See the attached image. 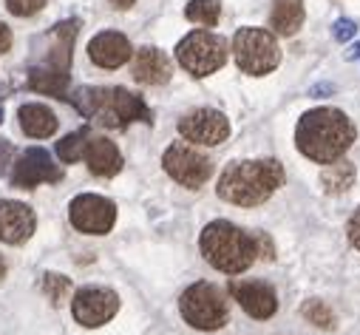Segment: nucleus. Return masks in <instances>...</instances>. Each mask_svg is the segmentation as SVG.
Masks as SVG:
<instances>
[{
  "label": "nucleus",
  "mask_w": 360,
  "mask_h": 335,
  "mask_svg": "<svg viewBox=\"0 0 360 335\" xmlns=\"http://www.w3.org/2000/svg\"><path fill=\"white\" fill-rule=\"evenodd\" d=\"M354 142V125L340 108H312L298 120L295 145L312 162L329 165Z\"/></svg>",
  "instance_id": "nucleus-1"
},
{
  "label": "nucleus",
  "mask_w": 360,
  "mask_h": 335,
  "mask_svg": "<svg viewBox=\"0 0 360 335\" xmlns=\"http://www.w3.org/2000/svg\"><path fill=\"white\" fill-rule=\"evenodd\" d=\"M284 185V165L278 159H244L224 168L219 177V196L230 205H264Z\"/></svg>",
  "instance_id": "nucleus-2"
},
{
  "label": "nucleus",
  "mask_w": 360,
  "mask_h": 335,
  "mask_svg": "<svg viewBox=\"0 0 360 335\" xmlns=\"http://www.w3.org/2000/svg\"><path fill=\"white\" fill-rule=\"evenodd\" d=\"M74 108L94 120L105 128H128L131 122H153L150 108L145 100L128 89H94V86H82L74 94H68Z\"/></svg>",
  "instance_id": "nucleus-3"
},
{
  "label": "nucleus",
  "mask_w": 360,
  "mask_h": 335,
  "mask_svg": "<svg viewBox=\"0 0 360 335\" xmlns=\"http://www.w3.org/2000/svg\"><path fill=\"white\" fill-rule=\"evenodd\" d=\"M199 247H202V256L207 259L210 267L230 273V276L244 273L258 259V236H250L247 230H241L224 219L210 222L202 230Z\"/></svg>",
  "instance_id": "nucleus-4"
},
{
  "label": "nucleus",
  "mask_w": 360,
  "mask_h": 335,
  "mask_svg": "<svg viewBox=\"0 0 360 335\" xmlns=\"http://www.w3.org/2000/svg\"><path fill=\"white\" fill-rule=\"evenodd\" d=\"M233 54H236V63L244 74H252V77H264L269 71H276L278 63H281V49H278V40L258 29V26H244L236 32L233 37Z\"/></svg>",
  "instance_id": "nucleus-5"
},
{
  "label": "nucleus",
  "mask_w": 360,
  "mask_h": 335,
  "mask_svg": "<svg viewBox=\"0 0 360 335\" xmlns=\"http://www.w3.org/2000/svg\"><path fill=\"white\" fill-rule=\"evenodd\" d=\"M182 318L196 329H221L227 324V298L224 290H219L210 282H196L179 298Z\"/></svg>",
  "instance_id": "nucleus-6"
},
{
  "label": "nucleus",
  "mask_w": 360,
  "mask_h": 335,
  "mask_svg": "<svg viewBox=\"0 0 360 335\" xmlns=\"http://www.w3.org/2000/svg\"><path fill=\"white\" fill-rule=\"evenodd\" d=\"M176 60L193 77H207L227 63V43L213 32H191L179 40Z\"/></svg>",
  "instance_id": "nucleus-7"
},
{
  "label": "nucleus",
  "mask_w": 360,
  "mask_h": 335,
  "mask_svg": "<svg viewBox=\"0 0 360 335\" xmlns=\"http://www.w3.org/2000/svg\"><path fill=\"white\" fill-rule=\"evenodd\" d=\"M162 165H165V171L167 177H173L179 185H185V188H202L210 174H213V162L191 142H173L165 156H162Z\"/></svg>",
  "instance_id": "nucleus-8"
},
{
  "label": "nucleus",
  "mask_w": 360,
  "mask_h": 335,
  "mask_svg": "<svg viewBox=\"0 0 360 335\" xmlns=\"http://www.w3.org/2000/svg\"><path fill=\"white\" fill-rule=\"evenodd\" d=\"M68 219L79 233L105 236L117 222V205L97 194H79L68 208Z\"/></svg>",
  "instance_id": "nucleus-9"
},
{
  "label": "nucleus",
  "mask_w": 360,
  "mask_h": 335,
  "mask_svg": "<svg viewBox=\"0 0 360 335\" xmlns=\"http://www.w3.org/2000/svg\"><path fill=\"white\" fill-rule=\"evenodd\" d=\"M117 310L120 298L114 290L105 287H82L71 301V312L82 327H103L117 315Z\"/></svg>",
  "instance_id": "nucleus-10"
},
{
  "label": "nucleus",
  "mask_w": 360,
  "mask_h": 335,
  "mask_svg": "<svg viewBox=\"0 0 360 335\" xmlns=\"http://www.w3.org/2000/svg\"><path fill=\"white\" fill-rule=\"evenodd\" d=\"M60 179H63V171L54 165L49 151H43V148L23 151L12 168V185L23 188V191H32L43 182H60Z\"/></svg>",
  "instance_id": "nucleus-11"
},
{
  "label": "nucleus",
  "mask_w": 360,
  "mask_h": 335,
  "mask_svg": "<svg viewBox=\"0 0 360 335\" xmlns=\"http://www.w3.org/2000/svg\"><path fill=\"white\" fill-rule=\"evenodd\" d=\"M179 134L188 142L199 145H221L230 137V122L216 108H196L179 120Z\"/></svg>",
  "instance_id": "nucleus-12"
},
{
  "label": "nucleus",
  "mask_w": 360,
  "mask_h": 335,
  "mask_svg": "<svg viewBox=\"0 0 360 335\" xmlns=\"http://www.w3.org/2000/svg\"><path fill=\"white\" fill-rule=\"evenodd\" d=\"M233 298L241 304V310L258 321L264 318H273L278 310V298L273 293V287L264 284V282H233L230 284Z\"/></svg>",
  "instance_id": "nucleus-13"
},
{
  "label": "nucleus",
  "mask_w": 360,
  "mask_h": 335,
  "mask_svg": "<svg viewBox=\"0 0 360 335\" xmlns=\"http://www.w3.org/2000/svg\"><path fill=\"white\" fill-rule=\"evenodd\" d=\"M34 210L15 199H0V241L23 244L34 233Z\"/></svg>",
  "instance_id": "nucleus-14"
},
{
  "label": "nucleus",
  "mask_w": 360,
  "mask_h": 335,
  "mask_svg": "<svg viewBox=\"0 0 360 335\" xmlns=\"http://www.w3.org/2000/svg\"><path fill=\"white\" fill-rule=\"evenodd\" d=\"M131 43L120 32H100L91 43H88V57L100 68H120L131 60Z\"/></svg>",
  "instance_id": "nucleus-15"
},
{
  "label": "nucleus",
  "mask_w": 360,
  "mask_h": 335,
  "mask_svg": "<svg viewBox=\"0 0 360 335\" xmlns=\"http://www.w3.org/2000/svg\"><path fill=\"white\" fill-rule=\"evenodd\" d=\"M173 74V63L165 51L153 46H142L134 57V80L142 86H165Z\"/></svg>",
  "instance_id": "nucleus-16"
},
{
  "label": "nucleus",
  "mask_w": 360,
  "mask_h": 335,
  "mask_svg": "<svg viewBox=\"0 0 360 335\" xmlns=\"http://www.w3.org/2000/svg\"><path fill=\"white\" fill-rule=\"evenodd\" d=\"M85 162H88V171H91L94 177H117L122 171V153L120 148L105 139V137H94L88 139L85 145Z\"/></svg>",
  "instance_id": "nucleus-17"
},
{
  "label": "nucleus",
  "mask_w": 360,
  "mask_h": 335,
  "mask_svg": "<svg viewBox=\"0 0 360 335\" xmlns=\"http://www.w3.org/2000/svg\"><path fill=\"white\" fill-rule=\"evenodd\" d=\"M18 120H20V128L26 137H34V139H46L57 131V117L49 106H40V103H26L20 106L18 111Z\"/></svg>",
  "instance_id": "nucleus-18"
},
{
  "label": "nucleus",
  "mask_w": 360,
  "mask_h": 335,
  "mask_svg": "<svg viewBox=\"0 0 360 335\" xmlns=\"http://www.w3.org/2000/svg\"><path fill=\"white\" fill-rule=\"evenodd\" d=\"M304 0H273V15H269V29L292 37L304 26Z\"/></svg>",
  "instance_id": "nucleus-19"
},
{
  "label": "nucleus",
  "mask_w": 360,
  "mask_h": 335,
  "mask_svg": "<svg viewBox=\"0 0 360 335\" xmlns=\"http://www.w3.org/2000/svg\"><path fill=\"white\" fill-rule=\"evenodd\" d=\"M29 89L49 94V97H57V100H68V71L32 65L29 68Z\"/></svg>",
  "instance_id": "nucleus-20"
},
{
  "label": "nucleus",
  "mask_w": 360,
  "mask_h": 335,
  "mask_svg": "<svg viewBox=\"0 0 360 335\" xmlns=\"http://www.w3.org/2000/svg\"><path fill=\"white\" fill-rule=\"evenodd\" d=\"M354 182V165L352 162H329L323 168V174H321V185L326 194H343L349 191Z\"/></svg>",
  "instance_id": "nucleus-21"
},
{
  "label": "nucleus",
  "mask_w": 360,
  "mask_h": 335,
  "mask_svg": "<svg viewBox=\"0 0 360 335\" xmlns=\"http://www.w3.org/2000/svg\"><path fill=\"white\" fill-rule=\"evenodd\" d=\"M219 15H221L219 0H191V4L185 6V18L191 23H199V26H216Z\"/></svg>",
  "instance_id": "nucleus-22"
},
{
  "label": "nucleus",
  "mask_w": 360,
  "mask_h": 335,
  "mask_svg": "<svg viewBox=\"0 0 360 335\" xmlns=\"http://www.w3.org/2000/svg\"><path fill=\"white\" fill-rule=\"evenodd\" d=\"M85 145H88V131L85 128L82 131H74V134H68V137H63L57 142V156L63 162H77V159H82Z\"/></svg>",
  "instance_id": "nucleus-23"
},
{
  "label": "nucleus",
  "mask_w": 360,
  "mask_h": 335,
  "mask_svg": "<svg viewBox=\"0 0 360 335\" xmlns=\"http://www.w3.org/2000/svg\"><path fill=\"white\" fill-rule=\"evenodd\" d=\"M301 312H304V318H307L309 324H315V327H321V329H332V327H335V312H332L329 304L321 301V298H309V301L301 307Z\"/></svg>",
  "instance_id": "nucleus-24"
},
{
  "label": "nucleus",
  "mask_w": 360,
  "mask_h": 335,
  "mask_svg": "<svg viewBox=\"0 0 360 335\" xmlns=\"http://www.w3.org/2000/svg\"><path fill=\"white\" fill-rule=\"evenodd\" d=\"M43 293L49 296L51 304H63L65 296L71 293V279H65L60 273H46L43 276Z\"/></svg>",
  "instance_id": "nucleus-25"
},
{
  "label": "nucleus",
  "mask_w": 360,
  "mask_h": 335,
  "mask_svg": "<svg viewBox=\"0 0 360 335\" xmlns=\"http://www.w3.org/2000/svg\"><path fill=\"white\" fill-rule=\"evenodd\" d=\"M46 6V0H6V9L18 18H32Z\"/></svg>",
  "instance_id": "nucleus-26"
},
{
  "label": "nucleus",
  "mask_w": 360,
  "mask_h": 335,
  "mask_svg": "<svg viewBox=\"0 0 360 335\" xmlns=\"http://www.w3.org/2000/svg\"><path fill=\"white\" fill-rule=\"evenodd\" d=\"M332 34H335V40H338V43H346V40H352V37L357 34V23H354V20L340 18V20L332 26Z\"/></svg>",
  "instance_id": "nucleus-27"
},
{
  "label": "nucleus",
  "mask_w": 360,
  "mask_h": 335,
  "mask_svg": "<svg viewBox=\"0 0 360 335\" xmlns=\"http://www.w3.org/2000/svg\"><path fill=\"white\" fill-rule=\"evenodd\" d=\"M258 256L266 259V262H273L276 259V250H273V241H269L266 233H258Z\"/></svg>",
  "instance_id": "nucleus-28"
},
{
  "label": "nucleus",
  "mask_w": 360,
  "mask_h": 335,
  "mask_svg": "<svg viewBox=\"0 0 360 335\" xmlns=\"http://www.w3.org/2000/svg\"><path fill=\"white\" fill-rule=\"evenodd\" d=\"M346 230H349V241L360 250V208L352 213V219H349V227H346Z\"/></svg>",
  "instance_id": "nucleus-29"
},
{
  "label": "nucleus",
  "mask_w": 360,
  "mask_h": 335,
  "mask_svg": "<svg viewBox=\"0 0 360 335\" xmlns=\"http://www.w3.org/2000/svg\"><path fill=\"white\" fill-rule=\"evenodd\" d=\"M326 94H335V86H332V82H318V86L309 89V97H326Z\"/></svg>",
  "instance_id": "nucleus-30"
},
{
  "label": "nucleus",
  "mask_w": 360,
  "mask_h": 335,
  "mask_svg": "<svg viewBox=\"0 0 360 335\" xmlns=\"http://www.w3.org/2000/svg\"><path fill=\"white\" fill-rule=\"evenodd\" d=\"M9 46H12V32L6 23H0V54L9 51Z\"/></svg>",
  "instance_id": "nucleus-31"
},
{
  "label": "nucleus",
  "mask_w": 360,
  "mask_h": 335,
  "mask_svg": "<svg viewBox=\"0 0 360 335\" xmlns=\"http://www.w3.org/2000/svg\"><path fill=\"white\" fill-rule=\"evenodd\" d=\"M9 156H12V145L6 139H0V171H4V165L9 162Z\"/></svg>",
  "instance_id": "nucleus-32"
},
{
  "label": "nucleus",
  "mask_w": 360,
  "mask_h": 335,
  "mask_svg": "<svg viewBox=\"0 0 360 335\" xmlns=\"http://www.w3.org/2000/svg\"><path fill=\"white\" fill-rule=\"evenodd\" d=\"M343 57H346V60H360V40H357V43H354V46H349V49H346V54H343Z\"/></svg>",
  "instance_id": "nucleus-33"
},
{
  "label": "nucleus",
  "mask_w": 360,
  "mask_h": 335,
  "mask_svg": "<svg viewBox=\"0 0 360 335\" xmlns=\"http://www.w3.org/2000/svg\"><path fill=\"white\" fill-rule=\"evenodd\" d=\"M111 6H114V9H120V12H125V9H131V6H134V0H111Z\"/></svg>",
  "instance_id": "nucleus-34"
},
{
  "label": "nucleus",
  "mask_w": 360,
  "mask_h": 335,
  "mask_svg": "<svg viewBox=\"0 0 360 335\" xmlns=\"http://www.w3.org/2000/svg\"><path fill=\"white\" fill-rule=\"evenodd\" d=\"M4 276H6V259L0 256V279H4Z\"/></svg>",
  "instance_id": "nucleus-35"
},
{
  "label": "nucleus",
  "mask_w": 360,
  "mask_h": 335,
  "mask_svg": "<svg viewBox=\"0 0 360 335\" xmlns=\"http://www.w3.org/2000/svg\"><path fill=\"white\" fill-rule=\"evenodd\" d=\"M6 94V86H4V82H0V97H4Z\"/></svg>",
  "instance_id": "nucleus-36"
},
{
  "label": "nucleus",
  "mask_w": 360,
  "mask_h": 335,
  "mask_svg": "<svg viewBox=\"0 0 360 335\" xmlns=\"http://www.w3.org/2000/svg\"><path fill=\"white\" fill-rule=\"evenodd\" d=\"M0 122H4V106H0Z\"/></svg>",
  "instance_id": "nucleus-37"
}]
</instances>
